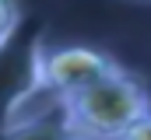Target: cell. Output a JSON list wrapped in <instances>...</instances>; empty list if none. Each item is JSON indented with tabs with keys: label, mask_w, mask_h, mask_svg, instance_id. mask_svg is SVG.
I'll return each mask as SVG.
<instances>
[{
	"label": "cell",
	"mask_w": 151,
	"mask_h": 140,
	"mask_svg": "<svg viewBox=\"0 0 151 140\" xmlns=\"http://www.w3.org/2000/svg\"><path fill=\"white\" fill-rule=\"evenodd\" d=\"M148 112L151 102L141 77H134L119 63L109 74H102L95 84H88L84 91L63 102L67 126L77 140H119Z\"/></svg>",
	"instance_id": "1"
},
{
	"label": "cell",
	"mask_w": 151,
	"mask_h": 140,
	"mask_svg": "<svg viewBox=\"0 0 151 140\" xmlns=\"http://www.w3.org/2000/svg\"><path fill=\"white\" fill-rule=\"evenodd\" d=\"M42 28L21 21L0 42V133L18 119L25 102L39 91L42 70Z\"/></svg>",
	"instance_id": "2"
},
{
	"label": "cell",
	"mask_w": 151,
	"mask_h": 140,
	"mask_svg": "<svg viewBox=\"0 0 151 140\" xmlns=\"http://www.w3.org/2000/svg\"><path fill=\"white\" fill-rule=\"evenodd\" d=\"M116 67L113 56H106L102 49L91 46H63V49H49L42 53V70H39V88L63 105L74 98L77 91H84L88 84H95L102 74Z\"/></svg>",
	"instance_id": "3"
},
{
	"label": "cell",
	"mask_w": 151,
	"mask_h": 140,
	"mask_svg": "<svg viewBox=\"0 0 151 140\" xmlns=\"http://www.w3.org/2000/svg\"><path fill=\"white\" fill-rule=\"evenodd\" d=\"M0 140H74V133H70L63 105H60V109H49L42 116H32V119H21V123L7 126L0 133Z\"/></svg>",
	"instance_id": "4"
},
{
	"label": "cell",
	"mask_w": 151,
	"mask_h": 140,
	"mask_svg": "<svg viewBox=\"0 0 151 140\" xmlns=\"http://www.w3.org/2000/svg\"><path fill=\"white\" fill-rule=\"evenodd\" d=\"M25 21V11L18 7V4H4L0 0V42L7 39V35H14V28Z\"/></svg>",
	"instance_id": "5"
},
{
	"label": "cell",
	"mask_w": 151,
	"mask_h": 140,
	"mask_svg": "<svg viewBox=\"0 0 151 140\" xmlns=\"http://www.w3.org/2000/svg\"><path fill=\"white\" fill-rule=\"evenodd\" d=\"M119 140H151V112H148V116H141V119H137Z\"/></svg>",
	"instance_id": "6"
},
{
	"label": "cell",
	"mask_w": 151,
	"mask_h": 140,
	"mask_svg": "<svg viewBox=\"0 0 151 140\" xmlns=\"http://www.w3.org/2000/svg\"><path fill=\"white\" fill-rule=\"evenodd\" d=\"M74 140H77V137H74Z\"/></svg>",
	"instance_id": "7"
}]
</instances>
